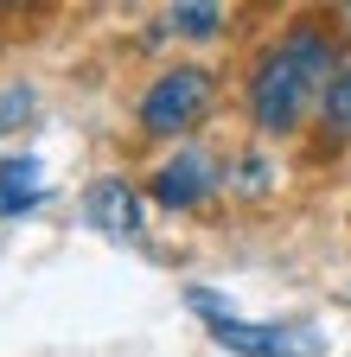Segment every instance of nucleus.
<instances>
[{
  "label": "nucleus",
  "mask_w": 351,
  "mask_h": 357,
  "mask_svg": "<svg viewBox=\"0 0 351 357\" xmlns=\"http://www.w3.org/2000/svg\"><path fill=\"white\" fill-rule=\"evenodd\" d=\"M217 96V77L204 64H172L147 83V96H141V128L154 134V141H179V134H192L204 121Z\"/></svg>",
  "instance_id": "nucleus-2"
},
{
  "label": "nucleus",
  "mask_w": 351,
  "mask_h": 357,
  "mask_svg": "<svg viewBox=\"0 0 351 357\" xmlns=\"http://www.w3.org/2000/svg\"><path fill=\"white\" fill-rule=\"evenodd\" d=\"M83 217H90V230H103L115 243H135L141 236V192L128 178H96L83 192Z\"/></svg>",
  "instance_id": "nucleus-5"
},
{
  "label": "nucleus",
  "mask_w": 351,
  "mask_h": 357,
  "mask_svg": "<svg viewBox=\"0 0 351 357\" xmlns=\"http://www.w3.org/2000/svg\"><path fill=\"white\" fill-rule=\"evenodd\" d=\"M32 109H38V102H32V89H7V96H0V134H13Z\"/></svg>",
  "instance_id": "nucleus-9"
},
{
  "label": "nucleus",
  "mask_w": 351,
  "mask_h": 357,
  "mask_svg": "<svg viewBox=\"0 0 351 357\" xmlns=\"http://www.w3.org/2000/svg\"><path fill=\"white\" fill-rule=\"evenodd\" d=\"M320 115H326V134L351 141V64H345V70H332V83L320 89Z\"/></svg>",
  "instance_id": "nucleus-7"
},
{
  "label": "nucleus",
  "mask_w": 351,
  "mask_h": 357,
  "mask_svg": "<svg viewBox=\"0 0 351 357\" xmlns=\"http://www.w3.org/2000/svg\"><path fill=\"white\" fill-rule=\"evenodd\" d=\"M211 192H217V166H211V153H198V147L172 153V160L154 172V204H160V211H192V204H204Z\"/></svg>",
  "instance_id": "nucleus-4"
},
{
  "label": "nucleus",
  "mask_w": 351,
  "mask_h": 357,
  "mask_svg": "<svg viewBox=\"0 0 351 357\" xmlns=\"http://www.w3.org/2000/svg\"><path fill=\"white\" fill-rule=\"evenodd\" d=\"M38 204V166L32 160H0V217H20Z\"/></svg>",
  "instance_id": "nucleus-6"
},
{
  "label": "nucleus",
  "mask_w": 351,
  "mask_h": 357,
  "mask_svg": "<svg viewBox=\"0 0 351 357\" xmlns=\"http://www.w3.org/2000/svg\"><path fill=\"white\" fill-rule=\"evenodd\" d=\"M186 306L211 319V338L224 344V351H243V357H320V338L313 332H300V326H249V319H237V312L217 294H204V287H192Z\"/></svg>",
  "instance_id": "nucleus-3"
},
{
  "label": "nucleus",
  "mask_w": 351,
  "mask_h": 357,
  "mask_svg": "<svg viewBox=\"0 0 351 357\" xmlns=\"http://www.w3.org/2000/svg\"><path fill=\"white\" fill-rule=\"evenodd\" d=\"M338 70V38L313 20H300L269 58L255 64L249 77V115L262 134H294L306 121V109L320 102V89Z\"/></svg>",
  "instance_id": "nucleus-1"
},
{
  "label": "nucleus",
  "mask_w": 351,
  "mask_h": 357,
  "mask_svg": "<svg viewBox=\"0 0 351 357\" xmlns=\"http://www.w3.org/2000/svg\"><path fill=\"white\" fill-rule=\"evenodd\" d=\"M166 20L179 26L186 38H217V32H224V7H172Z\"/></svg>",
  "instance_id": "nucleus-8"
},
{
  "label": "nucleus",
  "mask_w": 351,
  "mask_h": 357,
  "mask_svg": "<svg viewBox=\"0 0 351 357\" xmlns=\"http://www.w3.org/2000/svg\"><path fill=\"white\" fill-rule=\"evenodd\" d=\"M269 185V166H255V160H243V192H262Z\"/></svg>",
  "instance_id": "nucleus-10"
}]
</instances>
